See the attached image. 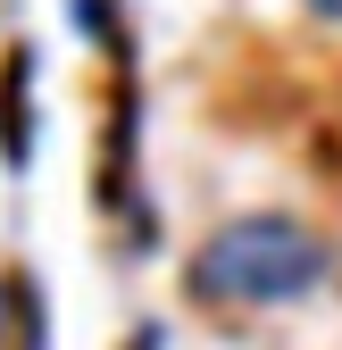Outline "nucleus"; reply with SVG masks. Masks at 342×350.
Returning <instances> with one entry per match:
<instances>
[{"mask_svg":"<svg viewBox=\"0 0 342 350\" xmlns=\"http://www.w3.org/2000/svg\"><path fill=\"white\" fill-rule=\"evenodd\" d=\"M309 9H326V17H342V0H309Z\"/></svg>","mask_w":342,"mask_h":350,"instance_id":"obj_2","label":"nucleus"},{"mask_svg":"<svg viewBox=\"0 0 342 350\" xmlns=\"http://www.w3.org/2000/svg\"><path fill=\"white\" fill-rule=\"evenodd\" d=\"M0 325H9V292H0Z\"/></svg>","mask_w":342,"mask_h":350,"instance_id":"obj_3","label":"nucleus"},{"mask_svg":"<svg viewBox=\"0 0 342 350\" xmlns=\"http://www.w3.org/2000/svg\"><path fill=\"white\" fill-rule=\"evenodd\" d=\"M326 234L301 217H234L192 250V300L209 309H276V300H301L326 275Z\"/></svg>","mask_w":342,"mask_h":350,"instance_id":"obj_1","label":"nucleus"}]
</instances>
